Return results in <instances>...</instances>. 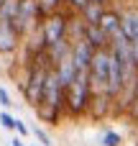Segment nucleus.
I'll return each mask as SVG.
<instances>
[{
	"mask_svg": "<svg viewBox=\"0 0 138 146\" xmlns=\"http://www.w3.org/2000/svg\"><path fill=\"white\" fill-rule=\"evenodd\" d=\"M110 110H115V100H113V98H108L105 92H92L90 110H87V113H92L95 118H105Z\"/></svg>",
	"mask_w": 138,
	"mask_h": 146,
	"instance_id": "nucleus-7",
	"label": "nucleus"
},
{
	"mask_svg": "<svg viewBox=\"0 0 138 146\" xmlns=\"http://www.w3.org/2000/svg\"><path fill=\"white\" fill-rule=\"evenodd\" d=\"M100 144L102 146H120L123 144V136H120L118 131H105L102 139H100Z\"/></svg>",
	"mask_w": 138,
	"mask_h": 146,
	"instance_id": "nucleus-12",
	"label": "nucleus"
},
{
	"mask_svg": "<svg viewBox=\"0 0 138 146\" xmlns=\"http://www.w3.org/2000/svg\"><path fill=\"white\" fill-rule=\"evenodd\" d=\"M120 33L128 41H138V10L120 13Z\"/></svg>",
	"mask_w": 138,
	"mask_h": 146,
	"instance_id": "nucleus-9",
	"label": "nucleus"
},
{
	"mask_svg": "<svg viewBox=\"0 0 138 146\" xmlns=\"http://www.w3.org/2000/svg\"><path fill=\"white\" fill-rule=\"evenodd\" d=\"M13 131L18 133V139H26V136H31V128H28L23 121H18V118H15V128H13Z\"/></svg>",
	"mask_w": 138,
	"mask_h": 146,
	"instance_id": "nucleus-16",
	"label": "nucleus"
},
{
	"mask_svg": "<svg viewBox=\"0 0 138 146\" xmlns=\"http://www.w3.org/2000/svg\"><path fill=\"white\" fill-rule=\"evenodd\" d=\"M0 126H3L5 131H13V128H15V118H13L8 110H3V113H0Z\"/></svg>",
	"mask_w": 138,
	"mask_h": 146,
	"instance_id": "nucleus-15",
	"label": "nucleus"
},
{
	"mask_svg": "<svg viewBox=\"0 0 138 146\" xmlns=\"http://www.w3.org/2000/svg\"><path fill=\"white\" fill-rule=\"evenodd\" d=\"M20 46V33L15 31V26L10 21H0V56L15 54Z\"/></svg>",
	"mask_w": 138,
	"mask_h": 146,
	"instance_id": "nucleus-5",
	"label": "nucleus"
},
{
	"mask_svg": "<svg viewBox=\"0 0 138 146\" xmlns=\"http://www.w3.org/2000/svg\"><path fill=\"white\" fill-rule=\"evenodd\" d=\"M10 146H26V141H23V139H18V136H15V139H13V141H10Z\"/></svg>",
	"mask_w": 138,
	"mask_h": 146,
	"instance_id": "nucleus-18",
	"label": "nucleus"
},
{
	"mask_svg": "<svg viewBox=\"0 0 138 146\" xmlns=\"http://www.w3.org/2000/svg\"><path fill=\"white\" fill-rule=\"evenodd\" d=\"M41 10H38V0H18V10H15V18H13V26L20 36H26L28 31L38 28V21H41Z\"/></svg>",
	"mask_w": 138,
	"mask_h": 146,
	"instance_id": "nucleus-3",
	"label": "nucleus"
},
{
	"mask_svg": "<svg viewBox=\"0 0 138 146\" xmlns=\"http://www.w3.org/2000/svg\"><path fill=\"white\" fill-rule=\"evenodd\" d=\"M61 3L69 8V13H72V15H79V13H82V8H85L90 0H61Z\"/></svg>",
	"mask_w": 138,
	"mask_h": 146,
	"instance_id": "nucleus-14",
	"label": "nucleus"
},
{
	"mask_svg": "<svg viewBox=\"0 0 138 146\" xmlns=\"http://www.w3.org/2000/svg\"><path fill=\"white\" fill-rule=\"evenodd\" d=\"M28 146H38V144H28Z\"/></svg>",
	"mask_w": 138,
	"mask_h": 146,
	"instance_id": "nucleus-20",
	"label": "nucleus"
},
{
	"mask_svg": "<svg viewBox=\"0 0 138 146\" xmlns=\"http://www.w3.org/2000/svg\"><path fill=\"white\" fill-rule=\"evenodd\" d=\"M136 126H138V121H136Z\"/></svg>",
	"mask_w": 138,
	"mask_h": 146,
	"instance_id": "nucleus-21",
	"label": "nucleus"
},
{
	"mask_svg": "<svg viewBox=\"0 0 138 146\" xmlns=\"http://www.w3.org/2000/svg\"><path fill=\"white\" fill-rule=\"evenodd\" d=\"M90 100H92L90 77H87V72H77L74 82L64 90V113H67L69 118L87 115V110H90Z\"/></svg>",
	"mask_w": 138,
	"mask_h": 146,
	"instance_id": "nucleus-1",
	"label": "nucleus"
},
{
	"mask_svg": "<svg viewBox=\"0 0 138 146\" xmlns=\"http://www.w3.org/2000/svg\"><path fill=\"white\" fill-rule=\"evenodd\" d=\"M102 5H97V3H87L85 8H82V13H79V21L82 23H87V26H97V21H100V15H102Z\"/></svg>",
	"mask_w": 138,
	"mask_h": 146,
	"instance_id": "nucleus-10",
	"label": "nucleus"
},
{
	"mask_svg": "<svg viewBox=\"0 0 138 146\" xmlns=\"http://www.w3.org/2000/svg\"><path fill=\"white\" fill-rule=\"evenodd\" d=\"M69 18H72V13H69V10H64V8H61V10H56V13H49V15H44V18H41L38 31H41L44 44H46V46H51V44H56V41L67 38Z\"/></svg>",
	"mask_w": 138,
	"mask_h": 146,
	"instance_id": "nucleus-2",
	"label": "nucleus"
},
{
	"mask_svg": "<svg viewBox=\"0 0 138 146\" xmlns=\"http://www.w3.org/2000/svg\"><path fill=\"white\" fill-rule=\"evenodd\" d=\"M61 8H64L61 0H38V10H41V15L56 13V10H61Z\"/></svg>",
	"mask_w": 138,
	"mask_h": 146,
	"instance_id": "nucleus-11",
	"label": "nucleus"
},
{
	"mask_svg": "<svg viewBox=\"0 0 138 146\" xmlns=\"http://www.w3.org/2000/svg\"><path fill=\"white\" fill-rule=\"evenodd\" d=\"M97 28L108 36V41L120 31V10H115V8H105L102 10V15H100V21H97Z\"/></svg>",
	"mask_w": 138,
	"mask_h": 146,
	"instance_id": "nucleus-6",
	"label": "nucleus"
},
{
	"mask_svg": "<svg viewBox=\"0 0 138 146\" xmlns=\"http://www.w3.org/2000/svg\"><path fill=\"white\" fill-rule=\"evenodd\" d=\"M82 38L95 49V51H100V49H108V36L97 28V26H87V23H82Z\"/></svg>",
	"mask_w": 138,
	"mask_h": 146,
	"instance_id": "nucleus-8",
	"label": "nucleus"
},
{
	"mask_svg": "<svg viewBox=\"0 0 138 146\" xmlns=\"http://www.w3.org/2000/svg\"><path fill=\"white\" fill-rule=\"evenodd\" d=\"M92 54H95V49H92L85 38L72 41V51H69V56H72V64H74V69H77V72H87V69H90Z\"/></svg>",
	"mask_w": 138,
	"mask_h": 146,
	"instance_id": "nucleus-4",
	"label": "nucleus"
},
{
	"mask_svg": "<svg viewBox=\"0 0 138 146\" xmlns=\"http://www.w3.org/2000/svg\"><path fill=\"white\" fill-rule=\"evenodd\" d=\"M31 133L36 136V141H38V146H51V139H49V133L41 128V126H33L31 128Z\"/></svg>",
	"mask_w": 138,
	"mask_h": 146,
	"instance_id": "nucleus-13",
	"label": "nucleus"
},
{
	"mask_svg": "<svg viewBox=\"0 0 138 146\" xmlns=\"http://www.w3.org/2000/svg\"><path fill=\"white\" fill-rule=\"evenodd\" d=\"M90 3H97V5H102V8H108V3H110V0H90Z\"/></svg>",
	"mask_w": 138,
	"mask_h": 146,
	"instance_id": "nucleus-19",
	"label": "nucleus"
},
{
	"mask_svg": "<svg viewBox=\"0 0 138 146\" xmlns=\"http://www.w3.org/2000/svg\"><path fill=\"white\" fill-rule=\"evenodd\" d=\"M0 105L8 110V108H13V100H10V95H8V90L5 87H0Z\"/></svg>",
	"mask_w": 138,
	"mask_h": 146,
	"instance_id": "nucleus-17",
	"label": "nucleus"
}]
</instances>
